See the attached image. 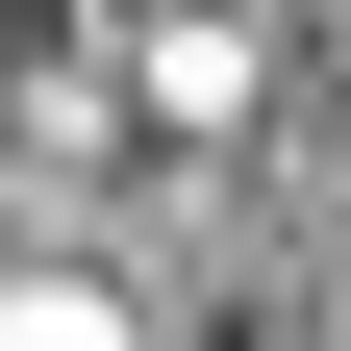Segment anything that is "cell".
<instances>
[{"label":"cell","mask_w":351,"mask_h":351,"mask_svg":"<svg viewBox=\"0 0 351 351\" xmlns=\"http://www.w3.org/2000/svg\"><path fill=\"white\" fill-rule=\"evenodd\" d=\"M0 351H125V301L101 276H0Z\"/></svg>","instance_id":"obj_1"}]
</instances>
